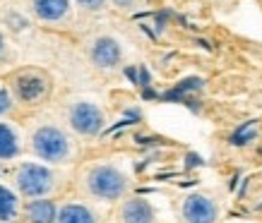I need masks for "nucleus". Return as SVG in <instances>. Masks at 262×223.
<instances>
[{
  "mask_svg": "<svg viewBox=\"0 0 262 223\" xmlns=\"http://www.w3.org/2000/svg\"><path fill=\"white\" fill-rule=\"evenodd\" d=\"M116 10H123V12H130V10H137L142 5V0H108Z\"/></svg>",
  "mask_w": 262,
  "mask_h": 223,
  "instance_id": "nucleus-16",
  "label": "nucleus"
},
{
  "mask_svg": "<svg viewBox=\"0 0 262 223\" xmlns=\"http://www.w3.org/2000/svg\"><path fill=\"white\" fill-rule=\"evenodd\" d=\"M58 204H60V202H56V200H29V202H24L22 221L24 223H56Z\"/></svg>",
  "mask_w": 262,
  "mask_h": 223,
  "instance_id": "nucleus-12",
  "label": "nucleus"
},
{
  "mask_svg": "<svg viewBox=\"0 0 262 223\" xmlns=\"http://www.w3.org/2000/svg\"><path fill=\"white\" fill-rule=\"evenodd\" d=\"M106 125V113L89 98H77L68 108V128L80 137H96Z\"/></svg>",
  "mask_w": 262,
  "mask_h": 223,
  "instance_id": "nucleus-4",
  "label": "nucleus"
},
{
  "mask_svg": "<svg viewBox=\"0 0 262 223\" xmlns=\"http://www.w3.org/2000/svg\"><path fill=\"white\" fill-rule=\"evenodd\" d=\"M75 0H32L34 17L43 24H65L72 17Z\"/></svg>",
  "mask_w": 262,
  "mask_h": 223,
  "instance_id": "nucleus-8",
  "label": "nucleus"
},
{
  "mask_svg": "<svg viewBox=\"0 0 262 223\" xmlns=\"http://www.w3.org/2000/svg\"><path fill=\"white\" fill-rule=\"evenodd\" d=\"M27 139L24 130L17 125L15 120L3 118L0 120V163H12L22 156Z\"/></svg>",
  "mask_w": 262,
  "mask_h": 223,
  "instance_id": "nucleus-7",
  "label": "nucleus"
},
{
  "mask_svg": "<svg viewBox=\"0 0 262 223\" xmlns=\"http://www.w3.org/2000/svg\"><path fill=\"white\" fill-rule=\"evenodd\" d=\"M106 3L108 0H75V5L84 12H99V10L106 8Z\"/></svg>",
  "mask_w": 262,
  "mask_h": 223,
  "instance_id": "nucleus-15",
  "label": "nucleus"
},
{
  "mask_svg": "<svg viewBox=\"0 0 262 223\" xmlns=\"http://www.w3.org/2000/svg\"><path fill=\"white\" fill-rule=\"evenodd\" d=\"M8 87L12 91V96H15V101H19L24 106H36L48 96L51 82L39 70H19L10 77Z\"/></svg>",
  "mask_w": 262,
  "mask_h": 223,
  "instance_id": "nucleus-5",
  "label": "nucleus"
},
{
  "mask_svg": "<svg viewBox=\"0 0 262 223\" xmlns=\"http://www.w3.org/2000/svg\"><path fill=\"white\" fill-rule=\"evenodd\" d=\"M120 221L123 223H151L154 214L147 200H127L120 207Z\"/></svg>",
  "mask_w": 262,
  "mask_h": 223,
  "instance_id": "nucleus-13",
  "label": "nucleus"
},
{
  "mask_svg": "<svg viewBox=\"0 0 262 223\" xmlns=\"http://www.w3.org/2000/svg\"><path fill=\"white\" fill-rule=\"evenodd\" d=\"M127 187H130L127 176L118 166H111V163H94L84 173V190L92 200L118 202L125 197Z\"/></svg>",
  "mask_w": 262,
  "mask_h": 223,
  "instance_id": "nucleus-3",
  "label": "nucleus"
},
{
  "mask_svg": "<svg viewBox=\"0 0 262 223\" xmlns=\"http://www.w3.org/2000/svg\"><path fill=\"white\" fill-rule=\"evenodd\" d=\"M22 209L24 200L15 190V185L10 180H0V223L22 221Z\"/></svg>",
  "mask_w": 262,
  "mask_h": 223,
  "instance_id": "nucleus-9",
  "label": "nucleus"
},
{
  "mask_svg": "<svg viewBox=\"0 0 262 223\" xmlns=\"http://www.w3.org/2000/svg\"><path fill=\"white\" fill-rule=\"evenodd\" d=\"M5 56H8V39L0 34V60H3Z\"/></svg>",
  "mask_w": 262,
  "mask_h": 223,
  "instance_id": "nucleus-17",
  "label": "nucleus"
},
{
  "mask_svg": "<svg viewBox=\"0 0 262 223\" xmlns=\"http://www.w3.org/2000/svg\"><path fill=\"white\" fill-rule=\"evenodd\" d=\"M10 183L15 185L19 197L24 202L29 200H53L60 187H63V178L56 170V166H48L43 161H17L12 168V178Z\"/></svg>",
  "mask_w": 262,
  "mask_h": 223,
  "instance_id": "nucleus-1",
  "label": "nucleus"
},
{
  "mask_svg": "<svg viewBox=\"0 0 262 223\" xmlns=\"http://www.w3.org/2000/svg\"><path fill=\"white\" fill-rule=\"evenodd\" d=\"M56 223H99V216L92 204L82 200H65L58 204Z\"/></svg>",
  "mask_w": 262,
  "mask_h": 223,
  "instance_id": "nucleus-10",
  "label": "nucleus"
},
{
  "mask_svg": "<svg viewBox=\"0 0 262 223\" xmlns=\"http://www.w3.org/2000/svg\"><path fill=\"white\" fill-rule=\"evenodd\" d=\"M3 173H5V163H0V180H3Z\"/></svg>",
  "mask_w": 262,
  "mask_h": 223,
  "instance_id": "nucleus-18",
  "label": "nucleus"
},
{
  "mask_svg": "<svg viewBox=\"0 0 262 223\" xmlns=\"http://www.w3.org/2000/svg\"><path fill=\"white\" fill-rule=\"evenodd\" d=\"M15 96L10 91V87H0V120L3 118H10V113L15 108Z\"/></svg>",
  "mask_w": 262,
  "mask_h": 223,
  "instance_id": "nucleus-14",
  "label": "nucleus"
},
{
  "mask_svg": "<svg viewBox=\"0 0 262 223\" xmlns=\"http://www.w3.org/2000/svg\"><path fill=\"white\" fill-rule=\"evenodd\" d=\"M123 58V51H120V43L111 36H99L92 46V63L96 67H103V70H111L120 63Z\"/></svg>",
  "mask_w": 262,
  "mask_h": 223,
  "instance_id": "nucleus-11",
  "label": "nucleus"
},
{
  "mask_svg": "<svg viewBox=\"0 0 262 223\" xmlns=\"http://www.w3.org/2000/svg\"><path fill=\"white\" fill-rule=\"evenodd\" d=\"M181 214H183V221L185 223H216L219 218V207L212 197L207 194H188L183 200V207H181Z\"/></svg>",
  "mask_w": 262,
  "mask_h": 223,
  "instance_id": "nucleus-6",
  "label": "nucleus"
},
{
  "mask_svg": "<svg viewBox=\"0 0 262 223\" xmlns=\"http://www.w3.org/2000/svg\"><path fill=\"white\" fill-rule=\"evenodd\" d=\"M29 144V152L34 154V159L43 161L48 166H65L75 159V139L70 137V132L58 125H51V122H43V125H36L32 130V135L27 139Z\"/></svg>",
  "mask_w": 262,
  "mask_h": 223,
  "instance_id": "nucleus-2",
  "label": "nucleus"
}]
</instances>
